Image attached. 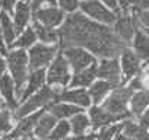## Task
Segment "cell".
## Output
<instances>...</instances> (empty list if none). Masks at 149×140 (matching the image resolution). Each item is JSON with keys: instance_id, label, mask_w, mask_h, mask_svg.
Returning a JSON list of instances; mask_svg holds the SVG:
<instances>
[{"instance_id": "obj_24", "label": "cell", "mask_w": 149, "mask_h": 140, "mask_svg": "<svg viewBox=\"0 0 149 140\" xmlns=\"http://www.w3.org/2000/svg\"><path fill=\"white\" fill-rule=\"evenodd\" d=\"M130 114L132 117H140L146 108H149V89H143V91H137L133 94V96L130 98Z\"/></svg>"}, {"instance_id": "obj_40", "label": "cell", "mask_w": 149, "mask_h": 140, "mask_svg": "<svg viewBox=\"0 0 149 140\" xmlns=\"http://www.w3.org/2000/svg\"><path fill=\"white\" fill-rule=\"evenodd\" d=\"M8 73V60H6V55L0 54V76H3Z\"/></svg>"}, {"instance_id": "obj_18", "label": "cell", "mask_w": 149, "mask_h": 140, "mask_svg": "<svg viewBox=\"0 0 149 140\" xmlns=\"http://www.w3.org/2000/svg\"><path fill=\"white\" fill-rule=\"evenodd\" d=\"M88 115H89L91 125H92L94 130H100L102 127H107V125H111V124H116V123L120 121L116 115L107 112L101 105H92L89 108Z\"/></svg>"}, {"instance_id": "obj_9", "label": "cell", "mask_w": 149, "mask_h": 140, "mask_svg": "<svg viewBox=\"0 0 149 140\" xmlns=\"http://www.w3.org/2000/svg\"><path fill=\"white\" fill-rule=\"evenodd\" d=\"M66 12L58 6H42L32 13V21L40 22L45 28L58 29L66 19Z\"/></svg>"}, {"instance_id": "obj_5", "label": "cell", "mask_w": 149, "mask_h": 140, "mask_svg": "<svg viewBox=\"0 0 149 140\" xmlns=\"http://www.w3.org/2000/svg\"><path fill=\"white\" fill-rule=\"evenodd\" d=\"M72 79V69L61 53L57 54V57L51 61V64L47 67V86L53 88L57 94L69 86Z\"/></svg>"}, {"instance_id": "obj_2", "label": "cell", "mask_w": 149, "mask_h": 140, "mask_svg": "<svg viewBox=\"0 0 149 140\" xmlns=\"http://www.w3.org/2000/svg\"><path fill=\"white\" fill-rule=\"evenodd\" d=\"M6 60H8V72L15 82L16 95H18V99H19L21 94H22V91L26 85L28 76L31 73L28 51L21 50V48H10L8 55H6Z\"/></svg>"}, {"instance_id": "obj_15", "label": "cell", "mask_w": 149, "mask_h": 140, "mask_svg": "<svg viewBox=\"0 0 149 140\" xmlns=\"http://www.w3.org/2000/svg\"><path fill=\"white\" fill-rule=\"evenodd\" d=\"M47 85V69H38V70H31V73L28 76L26 85L21 94L19 102L25 101L26 98H29L31 95L37 94L38 91H41L44 86Z\"/></svg>"}, {"instance_id": "obj_41", "label": "cell", "mask_w": 149, "mask_h": 140, "mask_svg": "<svg viewBox=\"0 0 149 140\" xmlns=\"http://www.w3.org/2000/svg\"><path fill=\"white\" fill-rule=\"evenodd\" d=\"M146 9H149V0H139L136 10H146ZM136 10H133V12H136Z\"/></svg>"}, {"instance_id": "obj_3", "label": "cell", "mask_w": 149, "mask_h": 140, "mask_svg": "<svg viewBox=\"0 0 149 140\" xmlns=\"http://www.w3.org/2000/svg\"><path fill=\"white\" fill-rule=\"evenodd\" d=\"M134 91L130 89L129 86H117L114 88L110 95L102 101L101 107L116 115L118 120H130L132 118V114H130V110H129V102H130V98L133 96Z\"/></svg>"}, {"instance_id": "obj_25", "label": "cell", "mask_w": 149, "mask_h": 140, "mask_svg": "<svg viewBox=\"0 0 149 140\" xmlns=\"http://www.w3.org/2000/svg\"><path fill=\"white\" fill-rule=\"evenodd\" d=\"M0 32H2L6 44L10 48L13 45L15 40L18 38V34H16V29H15L12 16L8 15V13H5V12H0Z\"/></svg>"}, {"instance_id": "obj_14", "label": "cell", "mask_w": 149, "mask_h": 140, "mask_svg": "<svg viewBox=\"0 0 149 140\" xmlns=\"http://www.w3.org/2000/svg\"><path fill=\"white\" fill-rule=\"evenodd\" d=\"M120 66H121V75L124 82L132 80L134 76H137L142 72L140 58L129 47L120 54Z\"/></svg>"}, {"instance_id": "obj_46", "label": "cell", "mask_w": 149, "mask_h": 140, "mask_svg": "<svg viewBox=\"0 0 149 140\" xmlns=\"http://www.w3.org/2000/svg\"><path fill=\"white\" fill-rule=\"evenodd\" d=\"M79 2H84V0H79Z\"/></svg>"}, {"instance_id": "obj_43", "label": "cell", "mask_w": 149, "mask_h": 140, "mask_svg": "<svg viewBox=\"0 0 149 140\" xmlns=\"http://www.w3.org/2000/svg\"><path fill=\"white\" fill-rule=\"evenodd\" d=\"M143 31H145V34H146V35L149 37V28H148V29H143Z\"/></svg>"}, {"instance_id": "obj_20", "label": "cell", "mask_w": 149, "mask_h": 140, "mask_svg": "<svg viewBox=\"0 0 149 140\" xmlns=\"http://www.w3.org/2000/svg\"><path fill=\"white\" fill-rule=\"evenodd\" d=\"M117 88L105 80H101V79H97L89 88H88V94L91 96V101H92V105H101L102 101L110 95V92Z\"/></svg>"}, {"instance_id": "obj_17", "label": "cell", "mask_w": 149, "mask_h": 140, "mask_svg": "<svg viewBox=\"0 0 149 140\" xmlns=\"http://www.w3.org/2000/svg\"><path fill=\"white\" fill-rule=\"evenodd\" d=\"M0 98H3L6 101V104L9 105V108L15 112L18 105H19V99L16 95V88H15V82L12 79V76L9 73L0 76Z\"/></svg>"}, {"instance_id": "obj_1", "label": "cell", "mask_w": 149, "mask_h": 140, "mask_svg": "<svg viewBox=\"0 0 149 140\" xmlns=\"http://www.w3.org/2000/svg\"><path fill=\"white\" fill-rule=\"evenodd\" d=\"M58 31V48L82 47L100 58L120 57L129 47L113 31L111 26L98 24L82 12L69 13Z\"/></svg>"}, {"instance_id": "obj_36", "label": "cell", "mask_w": 149, "mask_h": 140, "mask_svg": "<svg viewBox=\"0 0 149 140\" xmlns=\"http://www.w3.org/2000/svg\"><path fill=\"white\" fill-rule=\"evenodd\" d=\"M42 6H57V0H31L32 12H35Z\"/></svg>"}, {"instance_id": "obj_11", "label": "cell", "mask_w": 149, "mask_h": 140, "mask_svg": "<svg viewBox=\"0 0 149 140\" xmlns=\"http://www.w3.org/2000/svg\"><path fill=\"white\" fill-rule=\"evenodd\" d=\"M98 79L105 80L114 86H120L123 82L121 75V66H120V57H111V58H101L98 63Z\"/></svg>"}, {"instance_id": "obj_19", "label": "cell", "mask_w": 149, "mask_h": 140, "mask_svg": "<svg viewBox=\"0 0 149 140\" xmlns=\"http://www.w3.org/2000/svg\"><path fill=\"white\" fill-rule=\"evenodd\" d=\"M32 8H31V3H25V2H18L15 10H13V15H12V21H13V25H15V29H16V34L19 35L25 28L29 26V22L32 19Z\"/></svg>"}, {"instance_id": "obj_44", "label": "cell", "mask_w": 149, "mask_h": 140, "mask_svg": "<svg viewBox=\"0 0 149 140\" xmlns=\"http://www.w3.org/2000/svg\"><path fill=\"white\" fill-rule=\"evenodd\" d=\"M19 2H25V3H31V0H19Z\"/></svg>"}, {"instance_id": "obj_8", "label": "cell", "mask_w": 149, "mask_h": 140, "mask_svg": "<svg viewBox=\"0 0 149 140\" xmlns=\"http://www.w3.org/2000/svg\"><path fill=\"white\" fill-rule=\"evenodd\" d=\"M60 53L69 63L73 73H78L81 70L88 69L89 66L97 63V57L82 47H69V48L60 50Z\"/></svg>"}, {"instance_id": "obj_21", "label": "cell", "mask_w": 149, "mask_h": 140, "mask_svg": "<svg viewBox=\"0 0 149 140\" xmlns=\"http://www.w3.org/2000/svg\"><path fill=\"white\" fill-rule=\"evenodd\" d=\"M56 124H57V118L47 108V111L37 121V125L34 128V137L35 139H48L53 128L56 127Z\"/></svg>"}, {"instance_id": "obj_13", "label": "cell", "mask_w": 149, "mask_h": 140, "mask_svg": "<svg viewBox=\"0 0 149 140\" xmlns=\"http://www.w3.org/2000/svg\"><path fill=\"white\" fill-rule=\"evenodd\" d=\"M56 101L69 102V104L76 105L82 110L92 107V101H91V96L88 94V89H82V88H67V89L64 88L57 94Z\"/></svg>"}, {"instance_id": "obj_28", "label": "cell", "mask_w": 149, "mask_h": 140, "mask_svg": "<svg viewBox=\"0 0 149 140\" xmlns=\"http://www.w3.org/2000/svg\"><path fill=\"white\" fill-rule=\"evenodd\" d=\"M37 42H38V38H37V34H35L34 28L32 26H28V28H25L18 35V38L15 40V42H13V45L10 48H21V50H26L28 51Z\"/></svg>"}, {"instance_id": "obj_4", "label": "cell", "mask_w": 149, "mask_h": 140, "mask_svg": "<svg viewBox=\"0 0 149 140\" xmlns=\"http://www.w3.org/2000/svg\"><path fill=\"white\" fill-rule=\"evenodd\" d=\"M56 99H57V92L53 88L45 85L41 91L31 95L25 101L19 102L16 111L13 112V117H15V120H19V118H24V117L34 114L40 110L48 108L53 102H56Z\"/></svg>"}, {"instance_id": "obj_37", "label": "cell", "mask_w": 149, "mask_h": 140, "mask_svg": "<svg viewBox=\"0 0 149 140\" xmlns=\"http://www.w3.org/2000/svg\"><path fill=\"white\" fill-rule=\"evenodd\" d=\"M142 128H145V130H148L149 128V108H146L145 110V112L139 117V123H137Z\"/></svg>"}, {"instance_id": "obj_29", "label": "cell", "mask_w": 149, "mask_h": 140, "mask_svg": "<svg viewBox=\"0 0 149 140\" xmlns=\"http://www.w3.org/2000/svg\"><path fill=\"white\" fill-rule=\"evenodd\" d=\"M121 133L133 140H149V131L142 128L139 124L133 123L132 120H124L123 121V128Z\"/></svg>"}, {"instance_id": "obj_33", "label": "cell", "mask_w": 149, "mask_h": 140, "mask_svg": "<svg viewBox=\"0 0 149 140\" xmlns=\"http://www.w3.org/2000/svg\"><path fill=\"white\" fill-rule=\"evenodd\" d=\"M81 2L79 0H57V6L64 10L66 13H73V12H78Z\"/></svg>"}, {"instance_id": "obj_26", "label": "cell", "mask_w": 149, "mask_h": 140, "mask_svg": "<svg viewBox=\"0 0 149 140\" xmlns=\"http://www.w3.org/2000/svg\"><path fill=\"white\" fill-rule=\"evenodd\" d=\"M70 123V128H72V133L73 136H82V134H86L89 131V128L92 127L91 125V120H89V115L86 112H79L74 117H72L69 120Z\"/></svg>"}, {"instance_id": "obj_23", "label": "cell", "mask_w": 149, "mask_h": 140, "mask_svg": "<svg viewBox=\"0 0 149 140\" xmlns=\"http://www.w3.org/2000/svg\"><path fill=\"white\" fill-rule=\"evenodd\" d=\"M133 53L140 58V61L149 63V37L145 34V31L139 29L132 41Z\"/></svg>"}, {"instance_id": "obj_10", "label": "cell", "mask_w": 149, "mask_h": 140, "mask_svg": "<svg viewBox=\"0 0 149 140\" xmlns=\"http://www.w3.org/2000/svg\"><path fill=\"white\" fill-rule=\"evenodd\" d=\"M139 25L134 19V16L132 13H121V15H117V19L113 25V31L114 34L126 44V45H130L136 32L139 31Z\"/></svg>"}, {"instance_id": "obj_6", "label": "cell", "mask_w": 149, "mask_h": 140, "mask_svg": "<svg viewBox=\"0 0 149 140\" xmlns=\"http://www.w3.org/2000/svg\"><path fill=\"white\" fill-rule=\"evenodd\" d=\"M60 53L58 44H42L37 42L34 47L28 50V60H29V69L38 70L45 69L51 64V61L57 57Z\"/></svg>"}, {"instance_id": "obj_12", "label": "cell", "mask_w": 149, "mask_h": 140, "mask_svg": "<svg viewBox=\"0 0 149 140\" xmlns=\"http://www.w3.org/2000/svg\"><path fill=\"white\" fill-rule=\"evenodd\" d=\"M45 111H47V108L40 110L34 114H29L24 118H19L16 125L13 127V130L8 136H5V139L6 140H19V139H25V137H34V128L37 125V121Z\"/></svg>"}, {"instance_id": "obj_39", "label": "cell", "mask_w": 149, "mask_h": 140, "mask_svg": "<svg viewBox=\"0 0 149 140\" xmlns=\"http://www.w3.org/2000/svg\"><path fill=\"white\" fill-rule=\"evenodd\" d=\"M101 2H102L107 8H110L113 12H116V13L118 15V0H101Z\"/></svg>"}, {"instance_id": "obj_34", "label": "cell", "mask_w": 149, "mask_h": 140, "mask_svg": "<svg viewBox=\"0 0 149 140\" xmlns=\"http://www.w3.org/2000/svg\"><path fill=\"white\" fill-rule=\"evenodd\" d=\"M132 15L134 16L139 28H142V29H148L149 28V9H146V10H136V12H132Z\"/></svg>"}, {"instance_id": "obj_42", "label": "cell", "mask_w": 149, "mask_h": 140, "mask_svg": "<svg viewBox=\"0 0 149 140\" xmlns=\"http://www.w3.org/2000/svg\"><path fill=\"white\" fill-rule=\"evenodd\" d=\"M32 140H50V139H35V137H32Z\"/></svg>"}, {"instance_id": "obj_38", "label": "cell", "mask_w": 149, "mask_h": 140, "mask_svg": "<svg viewBox=\"0 0 149 140\" xmlns=\"http://www.w3.org/2000/svg\"><path fill=\"white\" fill-rule=\"evenodd\" d=\"M66 140H97V133H86L82 136H72L67 137Z\"/></svg>"}, {"instance_id": "obj_7", "label": "cell", "mask_w": 149, "mask_h": 140, "mask_svg": "<svg viewBox=\"0 0 149 140\" xmlns=\"http://www.w3.org/2000/svg\"><path fill=\"white\" fill-rule=\"evenodd\" d=\"M79 9L89 19L107 26H113L117 19V13L107 8L101 0H84L79 5Z\"/></svg>"}, {"instance_id": "obj_27", "label": "cell", "mask_w": 149, "mask_h": 140, "mask_svg": "<svg viewBox=\"0 0 149 140\" xmlns=\"http://www.w3.org/2000/svg\"><path fill=\"white\" fill-rule=\"evenodd\" d=\"M31 26L34 28L40 42H42V44H58V31L57 29L45 28L37 21H32Z\"/></svg>"}, {"instance_id": "obj_22", "label": "cell", "mask_w": 149, "mask_h": 140, "mask_svg": "<svg viewBox=\"0 0 149 140\" xmlns=\"http://www.w3.org/2000/svg\"><path fill=\"white\" fill-rule=\"evenodd\" d=\"M48 111L57 118V121L60 120H70L72 117H74L76 114L82 112V108L72 105L69 102H63V101H56L48 107Z\"/></svg>"}, {"instance_id": "obj_30", "label": "cell", "mask_w": 149, "mask_h": 140, "mask_svg": "<svg viewBox=\"0 0 149 140\" xmlns=\"http://www.w3.org/2000/svg\"><path fill=\"white\" fill-rule=\"evenodd\" d=\"M13 111L12 110H0V136H8L13 130Z\"/></svg>"}, {"instance_id": "obj_32", "label": "cell", "mask_w": 149, "mask_h": 140, "mask_svg": "<svg viewBox=\"0 0 149 140\" xmlns=\"http://www.w3.org/2000/svg\"><path fill=\"white\" fill-rule=\"evenodd\" d=\"M121 128H123V123L121 124L116 123V124L102 127L97 133V140H116V137L121 133Z\"/></svg>"}, {"instance_id": "obj_31", "label": "cell", "mask_w": 149, "mask_h": 140, "mask_svg": "<svg viewBox=\"0 0 149 140\" xmlns=\"http://www.w3.org/2000/svg\"><path fill=\"white\" fill-rule=\"evenodd\" d=\"M72 133V128H70V123L67 120H60L57 121L56 127L53 128L51 134H50V140H66Z\"/></svg>"}, {"instance_id": "obj_45", "label": "cell", "mask_w": 149, "mask_h": 140, "mask_svg": "<svg viewBox=\"0 0 149 140\" xmlns=\"http://www.w3.org/2000/svg\"><path fill=\"white\" fill-rule=\"evenodd\" d=\"M0 140H6V139H5V136H0Z\"/></svg>"}, {"instance_id": "obj_35", "label": "cell", "mask_w": 149, "mask_h": 140, "mask_svg": "<svg viewBox=\"0 0 149 140\" xmlns=\"http://www.w3.org/2000/svg\"><path fill=\"white\" fill-rule=\"evenodd\" d=\"M18 2L19 0H0V12H5L12 16Z\"/></svg>"}, {"instance_id": "obj_16", "label": "cell", "mask_w": 149, "mask_h": 140, "mask_svg": "<svg viewBox=\"0 0 149 140\" xmlns=\"http://www.w3.org/2000/svg\"><path fill=\"white\" fill-rule=\"evenodd\" d=\"M97 79H98V63L89 66L88 69L81 70V72H78V73H73L72 79H70V83H69V88H82V89H86Z\"/></svg>"}]
</instances>
